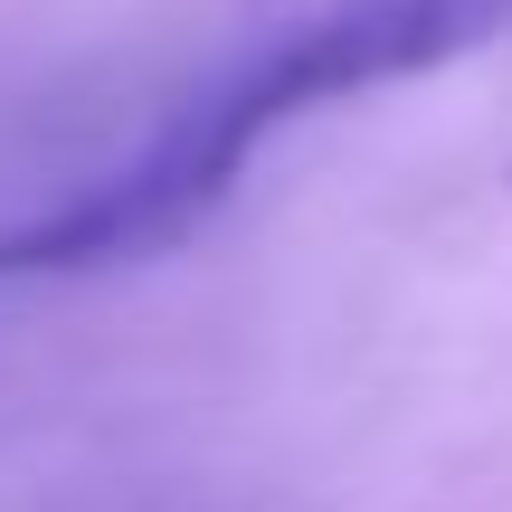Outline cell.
Segmentation results:
<instances>
[{"label":"cell","mask_w":512,"mask_h":512,"mask_svg":"<svg viewBox=\"0 0 512 512\" xmlns=\"http://www.w3.org/2000/svg\"><path fill=\"white\" fill-rule=\"evenodd\" d=\"M503 29H512V0H323L294 29H275L219 95L171 114L162 133L228 190L247 171V152L266 133H285L294 114L399 86V76H427V67H456V57H475Z\"/></svg>","instance_id":"1"}]
</instances>
